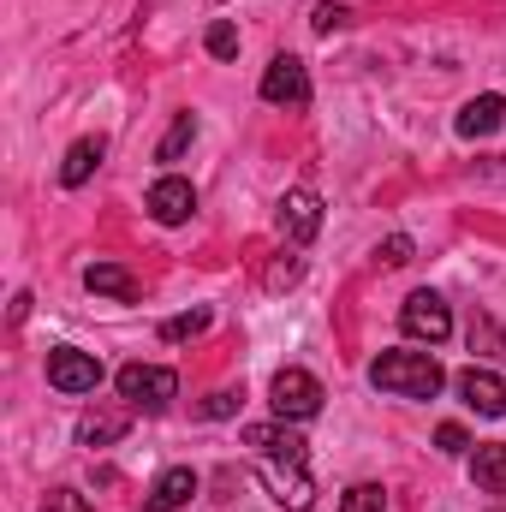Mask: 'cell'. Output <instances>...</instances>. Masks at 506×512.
<instances>
[{
  "mask_svg": "<svg viewBox=\"0 0 506 512\" xmlns=\"http://www.w3.org/2000/svg\"><path fill=\"white\" fill-rule=\"evenodd\" d=\"M268 399H274V417H286V423H310V417L322 411V382H316L310 370H280L274 387H268Z\"/></svg>",
  "mask_w": 506,
  "mask_h": 512,
  "instance_id": "3957f363",
  "label": "cell"
},
{
  "mask_svg": "<svg viewBox=\"0 0 506 512\" xmlns=\"http://www.w3.org/2000/svg\"><path fill=\"white\" fill-rule=\"evenodd\" d=\"M262 102H274V108H304V102H310V72H304L298 54H274V60H268V72H262Z\"/></svg>",
  "mask_w": 506,
  "mask_h": 512,
  "instance_id": "5b68a950",
  "label": "cell"
},
{
  "mask_svg": "<svg viewBox=\"0 0 506 512\" xmlns=\"http://www.w3.org/2000/svg\"><path fill=\"white\" fill-rule=\"evenodd\" d=\"M262 477H268V489H274V501L280 507H310L316 501V483L304 477V459H262Z\"/></svg>",
  "mask_w": 506,
  "mask_h": 512,
  "instance_id": "52a82bcc",
  "label": "cell"
},
{
  "mask_svg": "<svg viewBox=\"0 0 506 512\" xmlns=\"http://www.w3.org/2000/svg\"><path fill=\"white\" fill-rule=\"evenodd\" d=\"M292 280H298V256H280V262L268 268V286L280 292V286H292Z\"/></svg>",
  "mask_w": 506,
  "mask_h": 512,
  "instance_id": "4316f807",
  "label": "cell"
},
{
  "mask_svg": "<svg viewBox=\"0 0 506 512\" xmlns=\"http://www.w3.org/2000/svg\"><path fill=\"white\" fill-rule=\"evenodd\" d=\"M191 137H197V120H191V114H179V120H173V131L161 137V149H155V161H179V155L191 149Z\"/></svg>",
  "mask_w": 506,
  "mask_h": 512,
  "instance_id": "ac0fdd59",
  "label": "cell"
},
{
  "mask_svg": "<svg viewBox=\"0 0 506 512\" xmlns=\"http://www.w3.org/2000/svg\"><path fill=\"white\" fill-rule=\"evenodd\" d=\"M340 512H387V489L381 483H358L340 495Z\"/></svg>",
  "mask_w": 506,
  "mask_h": 512,
  "instance_id": "d6986e66",
  "label": "cell"
},
{
  "mask_svg": "<svg viewBox=\"0 0 506 512\" xmlns=\"http://www.w3.org/2000/svg\"><path fill=\"white\" fill-rule=\"evenodd\" d=\"M471 477H477V489H489V495H506V441H489V447H477V459H471Z\"/></svg>",
  "mask_w": 506,
  "mask_h": 512,
  "instance_id": "e0dca14e",
  "label": "cell"
},
{
  "mask_svg": "<svg viewBox=\"0 0 506 512\" xmlns=\"http://www.w3.org/2000/svg\"><path fill=\"white\" fill-rule=\"evenodd\" d=\"M310 24H316V30L328 36V30H340V24H346V6H334V0H322V6L310 12Z\"/></svg>",
  "mask_w": 506,
  "mask_h": 512,
  "instance_id": "d4e9b609",
  "label": "cell"
},
{
  "mask_svg": "<svg viewBox=\"0 0 506 512\" xmlns=\"http://www.w3.org/2000/svg\"><path fill=\"white\" fill-rule=\"evenodd\" d=\"M84 286H90V292H102V298H120V304L137 298V274L120 268V262H90V268H84Z\"/></svg>",
  "mask_w": 506,
  "mask_h": 512,
  "instance_id": "5bb4252c",
  "label": "cell"
},
{
  "mask_svg": "<svg viewBox=\"0 0 506 512\" xmlns=\"http://www.w3.org/2000/svg\"><path fill=\"white\" fill-rule=\"evenodd\" d=\"M459 393H465V405L477 417H506V382L495 370H465L459 376Z\"/></svg>",
  "mask_w": 506,
  "mask_h": 512,
  "instance_id": "30bf717a",
  "label": "cell"
},
{
  "mask_svg": "<svg viewBox=\"0 0 506 512\" xmlns=\"http://www.w3.org/2000/svg\"><path fill=\"white\" fill-rule=\"evenodd\" d=\"M501 120H506V102H501V96H477V102H465V108H459L453 131H459V137H495V131H501Z\"/></svg>",
  "mask_w": 506,
  "mask_h": 512,
  "instance_id": "4fadbf2b",
  "label": "cell"
},
{
  "mask_svg": "<svg viewBox=\"0 0 506 512\" xmlns=\"http://www.w3.org/2000/svg\"><path fill=\"white\" fill-rule=\"evenodd\" d=\"M191 495H197V471H191V465H173V471L155 477V489H149L143 512H179Z\"/></svg>",
  "mask_w": 506,
  "mask_h": 512,
  "instance_id": "8fae6325",
  "label": "cell"
},
{
  "mask_svg": "<svg viewBox=\"0 0 506 512\" xmlns=\"http://www.w3.org/2000/svg\"><path fill=\"white\" fill-rule=\"evenodd\" d=\"M370 382L381 393H393V399H435L447 387V376H441V364L429 352H381L370 364Z\"/></svg>",
  "mask_w": 506,
  "mask_h": 512,
  "instance_id": "6da1fadb",
  "label": "cell"
},
{
  "mask_svg": "<svg viewBox=\"0 0 506 512\" xmlns=\"http://www.w3.org/2000/svg\"><path fill=\"white\" fill-rule=\"evenodd\" d=\"M280 233H286L292 245H310V239L322 233V203H316V191H286V197H280Z\"/></svg>",
  "mask_w": 506,
  "mask_h": 512,
  "instance_id": "ba28073f",
  "label": "cell"
},
{
  "mask_svg": "<svg viewBox=\"0 0 506 512\" xmlns=\"http://www.w3.org/2000/svg\"><path fill=\"white\" fill-rule=\"evenodd\" d=\"M381 262H387V268H405V262H411V239H405V233H393V239H381Z\"/></svg>",
  "mask_w": 506,
  "mask_h": 512,
  "instance_id": "cb8c5ba5",
  "label": "cell"
},
{
  "mask_svg": "<svg viewBox=\"0 0 506 512\" xmlns=\"http://www.w3.org/2000/svg\"><path fill=\"white\" fill-rule=\"evenodd\" d=\"M399 328H405L411 340L441 346V340L453 334V310H447V298H441V292H411V298H405V310H399Z\"/></svg>",
  "mask_w": 506,
  "mask_h": 512,
  "instance_id": "277c9868",
  "label": "cell"
},
{
  "mask_svg": "<svg viewBox=\"0 0 506 512\" xmlns=\"http://www.w3.org/2000/svg\"><path fill=\"white\" fill-rule=\"evenodd\" d=\"M477 346H483L489 358H506V334L495 328V316H477V322H471V352H477Z\"/></svg>",
  "mask_w": 506,
  "mask_h": 512,
  "instance_id": "ffe728a7",
  "label": "cell"
},
{
  "mask_svg": "<svg viewBox=\"0 0 506 512\" xmlns=\"http://www.w3.org/2000/svg\"><path fill=\"white\" fill-rule=\"evenodd\" d=\"M102 155H108L102 137H78V143L66 149V161H60V185H84V179L102 167Z\"/></svg>",
  "mask_w": 506,
  "mask_h": 512,
  "instance_id": "9a60e30c",
  "label": "cell"
},
{
  "mask_svg": "<svg viewBox=\"0 0 506 512\" xmlns=\"http://www.w3.org/2000/svg\"><path fill=\"white\" fill-rule=\"evenodd\" d=\"M435 447H441V453H465L471 441H465V429H459V423H441V429H435Z\"/></svg>",
  "mask_w": 506,
  "mask_h": 512,
  "instance_id": "484cf974",
  "label": "cell"
},
{
  "mask_svg": "<svg viewBox=\"0 0 506 512\" xmlns=\"http://www.w3.org/2000/svg\"><path fill=\"white\" fill-rule=\"evenodd\" d=\"M126 423H131V405L126 411H90V417L78 423V441H84V447H108V441L126 435Z\"/></svg>",
  "mask_w": 506,
  "mask_h": 512,
  "instance_id": "2e32d148",
  "label": "cell"
},
{
  "mask_svg": "<svg viewBox=\"0 0 506 512\" xmlns=\"http://www.w3.org/2000/svg\"><path fill=\"white\" fill-rule=\"evenodd\" d=\"M179 393V376L161 364H126L120 370V399L131 411H167V399Z\"/></svg>",
  "mask_w": 506,
  "mask_h": 512,
  "instance_id": "7a4b0ae2",
  "label": "cell"
},
{
  "mask_svg": "<svg viewBox=\"0 0 506 512\" xmlns=\"http://www.w3.org/2000/svg\"><path fill=\"white\" fill-rule=\"evenodd\" d=\"M203 328H209V310H191V316L161 322V340H191V334H203Z\"/></svg>",
  "mask_w": 506,
  "mask_h": 512,
  "instance_id": "44dd1931",
  "label": "cell"
},
{
  "mask_svg": "<svg viewBox=\"0 0 506 512\" xmlns=\"http://www.w3.org/2000/svg\"><path fill=\"white\" fill-rule=\"evenodd\" d=\"M233 411H239V393H215L209 399V417H233Z\"/></svg>",
  "mask_w": 506,
  "mask_h": 512,
  "instance_id": "83f0119b",
  "label": "cell"
},
{
  "mask_svg": "<svg viewBox=\"0 0 506 512\" xmlns=\"http://www.w3.org/2000/svg\"><path fill=\"white\" fill-rule=\"evenodd\" d=\"M245 441L256 447V459H304V441L286 429V417H280V423H251Z\"/></svg>",
  "mask_w": 506,
  "mask_h": 512,
  "instance_id": "7c38bea8",
  "label": "cell"
},
{
  "mask_svg": "<svg viewBox=\"0 0 506 512\" xmlns=\"http://www.w3.org/2000/svg\"><path fill=\"white\" fill-rule=\"evenodd\" d=\"M209 54H215V60H233V54H239V30H233L227 18L209 24Z\"/></svg>",
  "mask_w": 506,
  "mask_h": 512,
  "instance_id": "7402d4cb",
  "label": "cell"
},
{
  "mask_svg": "<svg viewBox=\"0 0 506 512\" xmlns=\"http://www.w3.org/2000/svg\"><path fill=\"white\" fill-rule=\"evenodd\" d=\"M42 512H90V501L78 489H54V495H42Z\"/></svg>",
  "mask_w": 506,
  "mask_h": 512,
  "instance_id": "603a6c76",
  "label": "cell"
},
{
  "mask_svg": "<svg viewBox=\"0 0 506 512\" xmlns=\"http://www.w3.org/2000/svg\"><path fill=\"white\" fill-rule=\"evenodd\" d=\"M48 382L60 393H96L102 387V358H90L78 346H54L48 352Z\"/></svg>",
  "mask_w": 506,
  "mask_h": 512,
  "instance_id": "8992f818",
  "label": "cell"
},
{
  "mask_svg": "<svg viewBox=\"0 0 506 512\" xmlns=\"http://www.w3.org/2000/svg\"><path fill=\"white\" fill-rule=\"evenodd\" d=\"M191 209H197V191L185 185V179H155L149 185V215L161 221V227H179V221H191Z\"/></svg>",
  "mask_w": 506,
  "mask_h": 512,
  "instance_id": "9c48e42d",
  "label": "cell"
}]
</instances>
